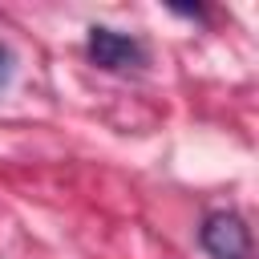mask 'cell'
I'll return each instance as SVG.
<instances>
[{
  "label": "cell",
  "mask_w": 259,
  "mask_h": 259,
  "mask_svg": "<svg viewBox=\"0 0 259 259\" xmlns=\"http://www.w3.org/2000/svg\"><path fill=\"white\" fill-rule=\"evenodd\" d=\"M8 73H12V53L0 45V89H4V81H8Z\"/></svg>",
  "instance_id": "3"
},
{
  "label": "cell",
  "mask_w": 259,
  "mask_h": 259,
  "mask_svg": "<svg viewBox=\"0 0 259 259\" xmlns=\"http://www.w3.org/2000/svg\"><path fill=\"white\" fill-rule=\"evenodd\" d=\"M85 53L97 69L105 73H130V69H142L146 65V45L130 32H117L109 24H93L89 36H85Z\"/></svg>",
  "instance_id": "1"
},
{
  "label": "cell",
  "mask_w": 259,
  "mask_h": 259,
  "mask_svg": "<svg viewBox=\"0 0 259 259\" xmlns=\"http://www.w3.org/2000/svg\"><path fill=\"white\" fill-rule=\"evenodd\" d=\"M198 247L210 259H251V227L235 210H214L198 227Z\"/></svg>",
  "instance_id": "2"
}]
</instances>
